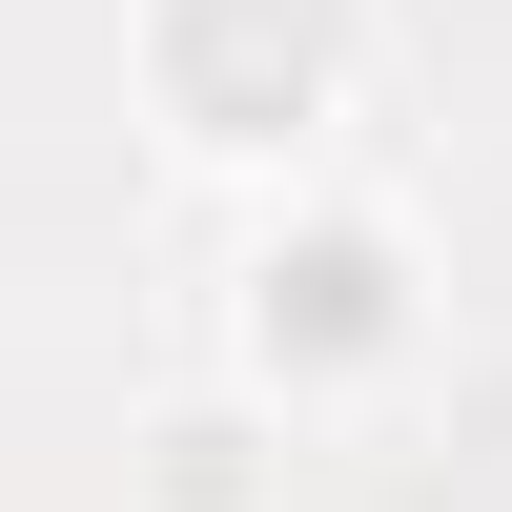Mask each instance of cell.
Listing matches in <instances>:
<instances>
[{"instance_id":"obj_2","label":"cell","mask_w":512,"mask_h":512,"mask_svg":"<svg viewBox=\"0 0 512 512\" xmlns=\"http://www.w3.org/2000/svg\"><path fill=\"white\" fill-rule=\"evenodd\" d=\"M410 328H431V267H410V226L390 205H287L267 246L226 267V390H267L287 431L308 410H349V390H390L410 369Z\"/></svg>"},{"instance_id":"obj_3","label":"cell","mask_w":512,"mask_h":512,"mask_svg":"<svg viewBox=\"0 0 512 512\" xmlns=\"http://www.w3.org/2000/svg\"><path fill=\"white\" fill-rule=\"evenodd\" d=\"M287 472H308V451H287V410L226 390V369H205V390H164L144 431H123V512H287Z\"/></svg>"},{"instance_id":"obj_1","label":"cell","mask_w":512,"mask_h":512,"mask_svg":"<svg viewBox=\"0 0 512 512\" xmlns=\"http://www.w3.org/2000/svg\"><path fill=\"white\" fill-rule=\"evenodd\" d=\"M123 82L185 164H308L369 103V0H123Z\"/></svg>"}]
</instances>
